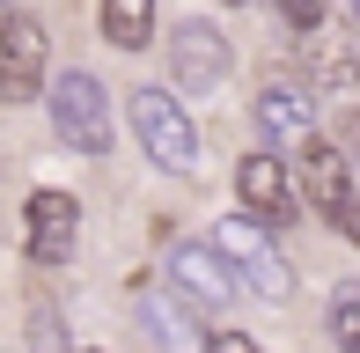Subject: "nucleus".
<instances>
[{"mask_svg":"<svg viewBox=\"0 0 360 353\" xmlns=\"http://www.w3.org/2000/svg\"><path fill=\"white\" fill-rule=\"evenodd\" d=\"M206 250L221 258L228 280H243V295H257V302H287V295H294V265H287L280 236L257 229V221L228 214L221 229H214V243H206Z\"/></svg>","mask_w":360,"mask_h":353,"instance_id":"f257e3e1","label":"nucleus"},{"mask_svg":"<svg viewBox=\"0 0 360 353\" xmlns=\"http://www.w3.org/2000/svg\"><path fill=\"white\" fill-rule=\"evenodd\" d=\"M125 118H133V133H140V148H147L155 169L191 176V162H199V125L184 118V103H176L169 89H133L125 96Z\"/></svg>","mask_w":360,"mask_h":353,"instance_id":"f03ea898","label":"nucleus"},{"mask_svg":"<svg viewBox=\"0 0 360 353\" xmlns=\"http://www.w3.org/2000/svg\"><path fill=\"white\" fill-rule=\"evenodd\" d=\"M44 89H52V133L67 140L74 155H110V96H103V82L67 67Z\"/></svg>","mask_w":360,"mask_h":353,"instance_id":"7ed1b4c3","label":"nucleus"},{"mask_svg":"<svg viewBox=\"0 0 360 353\" xmlns=\"http://www.w3.org/2000/svg\"><path fill=\"white\" fill-rule=\"evenodd\" d=\"M228 67H236V44H228L214 23L191 15V23L169 30V82H176L169 96H176V103H184V96H214L228 82Z\"/></svg>","mask_w":360,"mask_h":353,"instance_id":"20e7f679","label":"nucleus"},{"mask_svg":"<svg viewBox=\"0 0 360 353\" xmlns=\"http://www.w3.org/2000/svg\"><path fill=\"white\" fill-rule=\"evenodd\" d=\"M52 82V37H44L37 15H8L0 23V96L8 103H30Z\"/></svg>","mask_w":360,"mask_h":353,"instance_id":"39448f33","label":"nucleus"},{"mask_svg":"<svg viewBox=\"0 0 360 353\" xmlns=\"http://www.w3.org/2000/svg\"><path fill=\"white\" fill-rule=\"evenodd\" d=\"M302 191L309 206H316L323 221H331L338 236H360V214H353V169H346V148H331V140H302Z\"/></svg>","mask_w":360,"mask_h":353,"instance_id":"423d86ee","label":"nucleus"},{"mask_svg":"<svg viewBox=\"0 0 360 353\" xmlns=\"http://www.w3.org/2000/svg\"><path fill=\"white\" fill-rule=\"evenodd\" d=\"M294 184H287V162L280 155H243L236 162V214L243 221H257V229H280V221H294Z\"/></svg>","mask_w":360,"mask_h":353,"instance_id":"0eeeda50","label":"nucleus"},{"mask_svg":"<svg viewBox=\"0 0 360 353\" xmlns=\"http://www.w3.org/2000/svg\"><path fill=\"white\" fill-rule=\"evenodd\" d=\"M169 287H176V309L184 316H221L228 309V295H236V280L221 272V258L206 243H169Z\"/></svg>","mask_w":360,"mask_h":353,"instance_id":"6e6552de","label":"nucleus"},{"mask_svg":"<svg viewBox=\"0 0 360 353\" xmlns=\"http://www.w3.org/2000/svg\"><path fill=\"white\" fill-rule=\"evenodd\" d=\"M22 229H30V258H37V265H67L74 258V236H81V199H74V191H30Z\"/></svg>","mask_w":360,"mask_h":353,"instance_id":"1a4fd4ad","label":"nucleus"},{"mask_svg":"<svg viewBox=\"0 0 360 353\" xmlns=\"http://www.w3.org/2000/svg\"><path fill=\"white\" fill-rule=\"evenodd\" d=\"M257 133H265L272 148L316 140V96H309L302 82H287V74H272V82L257 89Z\"/></svg>","mask_w":360,"mask_h":353,"instance_id":"9d476101","label":"nucleus"},{"mask_svg":"<svg viewBox=\"0 0 360 353\" xmlns=\"http://www.w3.org/2000/svg\"><path fill=\"white\" fill-rule=\"evenodd\" d=\"M133 316H140V331H147L155 353H199V316L176 309L169 287H140V295H133Z\"/></svg>","mask_w":360,"mask_h":353,"instance_id":"9b49d317","label":"nucleus"},{"mask_svg":"<svg viewBox=\"0 0 360 353\" xmlns=\"http://www.w3.org/2000/svg\"><path fill=\"white\" fill-rule=\"evenodd\" d=\"M96 23H103V37L118 44V52H147V44H155V0H103Z\"/></svg>","mask_w":360,"mask_h":353,"instance_id":"f8f14e48","label":"nucleus"},{"mask_svg":"<svg viewBox=\"0 0 360 353\" xmlns=\"http://www.w3.org/2000/svg\"><path fill=\"white\" fill-rule=\"evenodd\" d=\"M331 346L338 353H360V287H331Z\"/></svg>","mask_w":360,"mask_h":353,"instance_id":"ddd939ff","label":"nucleus"},{"mask_svg":"<svg viewBox=\"0 0 360 353\" xmlns=\"http://www.w3.org/2000/svg\"><path fill=\"white\" fill-rule=\"evenodd\" d=\"M30 353H74V346H67V324H59L52 302H37V309H30Z\"/></svg>","mask_w":360,"mask_h":353,"instance_id":"4468645a","label":"nucleus"},{"mask_svg":"<svg viewBox=\"0 0 360 353\" xmlns=\"http://www.w3.org/2000/svg\"><path fill=\"white\" fill-rule=\"evenodd\" d=\"M323 15H331V0H280V23L302 30V37H309V30H323Z\"/></svg>","mask_w":360,"mask_h":353,"instance_id":"2eb2a0df","label":"nucleus"},{"mask_svg":"<svg viewBox=\"0 0 360 353\" xmlns=\"http://www.w3.org/2000/svg\"><path fill=\"white\" fill-rule=\"evenodd\" d=\"M199 353H265V346H257L250 331H206V339H199Z\"/></svg>","mask_w":360,"mask_h":353,"instance_id":"dca6fc26","label":"nucleus"},{"mask_svg":"<svg viewBox=\"0 0 360 353\" xmlns=\"http://www.w3.org/2000/svg\"><path fill=\"white\" fill-rule=\"evenodd\" d=\"M74 353H103V346H74Z\"/></svg>","mask_w":360,"mask_h":353,"instance_id":"f3484780","label":"nucleus"},{"mask_svg":"<svg viewBox=\"0 0 360 353\" xmlns=\"http://www.w3.org/2000/svg\"><path fill=\"white\" fill-rule=\"evenodd\" d=\"M228 8H243V0H228Z\"/></svg>","mask_w":360,"mask_h":353,"instance_id":"a211bd4d","label":"nucleus"},{"mask_svg":"<svg viewBox=\"0 0 360 353\" xmlns=\"http://www.w3.org/2000/svg\"><path fill=\"white\" fill-rule=\"evenodd\" d=\"M0 8H8V0H0Z\"/></svg>","mask_w":360,"mask_h":353,"instance_id":"6ab92c4d","label":"nucleus"}]
</instances>
